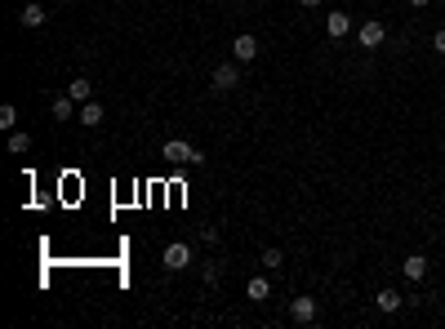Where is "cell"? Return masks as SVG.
Masks as SVG:
<instances>
[{
    "mask_svg": "<svg viewBox=\"0 0 445 329\" xmlns=\"http://www.w3.org/2000/svg\"><path fill=\"white\" fill-rule=\"evenodd\" d=\"M236 84H241V67H236V63L214 67V76H210V89H214V93H232Z\"/></svg>",
    "mask_w": 445,
    "mask_h": 329,
    "instance_id": "cell-1",
    "label": "cell"
},
{
    "mask_svg": "<svg viewBox=\"0 0 445 329\" xmlns=\"http://www.w3.org/2000/svg\"><path fill=\"white\" fill-rule=\"evenodd\" d=\"M165 156H169V161H178V165H196V161H205V156L196 152L187 138H169V143H165Z\"/></svg>",
    "mask_w": 445,
    "mask_h": 329,
    "instance_id": "cell-2",
    "label": "cell"
},
{
    "mask_svg": "<svg viewBox=\"0 0 445 329\" xmlns=\"http://www.w3.org/2000/svg\"><path fill=\"white\" fill-rule=\"evenodd\" d=\"M356 41H361V49H378V45L387 41V27L378 23V18H370V23L356 27Z\"/></svg>",
    "mask_w": 445,
    "mask_h": 329,
    "instance_id": "cell-3",
    "label": "cell"
},
{
    "mask_svg": "<svg viewBox=\"0 0 445 329\" xmlns=\"http://www.w3.org/2000/svg\"><path fill=\"white\" fill-rule=\"evenodd\" d=\"M316 316H321L316 298H294V303H290V321H294V325H312Z\"/></svg>",
    "mask_w": 445,
    "mask_h": 329,
    "instance_id": "cell-4",
    "label": "cell"
},
{
    "mask_svg": "<svg viewBox=\"0 0 445 329\" xmlns=\"http://www.w3.org/2000/svg\"><path fill=\"white\" fill-rule=\"evenodd\" d=\"M165 267H169V271H183V267H192V245L174 240V245L165 249Z\"/></svg>",
    "mask_w": 445,
    "mask_h": 329,
    "instance_id": "cell-5",
    "label": "cell"
},
{
    "mask_svg": "<svg viewBox=\"0 0 445 329\" xmlns=\"http://www.w3.org/2000/svg\"><path fill=\"white\" fill-rule=\"evenodd\" d=\"M232 54H236V63H254V58H259V41H254L250 32H241L232 41Z\"/></svg>",
    "mask_w": 445,
    "mask_h": 329,
    "instance_id": "cell-6",
    "label": "cell"
},
{
    "mask_svg": "<svg viewBox=\"0 0 445 329\" xmlns=\"http://www.w3.org/2000/svg\"><path fill=\"white\" fill-rule=\"evenodd\" d=\"M401 303H405V298L401 294H396V289H378V294H374V307H378V312H383V316H396V312H401Z\"/></svg>",
    "mask_w": 445,
    "mask_h": 329,
    "instance_id": "cell-7",
    "label": "cell"
},
{
    "mask_svg": "<svg viewBox=\"0 0 445 329\" xmlns=\"http://www.w3.org/2000/svg\"><path fill=\"white\" fill-rule=\"evenodd\" d=\"M102 120H107V111H102V102H80V125H89V129H98Z\"/></svg>",
    "mask_w": 445,
    "mask_h": 329,
    "instance_id": "cell-8",
    "label": "cell"
},
{
    "mask_svg": "<svg viewBox=\"0 0 445 329\" xmlns=\"http://www.w3.org/2000/svg\"><path fill=\"white\" fill-rule=\"evenodd\" d=\"M347 27H352V18H347V14H325V36H329V41H343Z\"/></svg>",
    "mask_w": 445,
    "mask_h": 329,
    "instance_id": "cell-9",
    "label": "cell"
},
{
    "mask_svg": "<svg viewBox=\"0 0 445 329\" xmlns=\"http://www.w3.org/2000/svg\"><path fill=\"white\" fill-rule=\"evenodd\" d=\"M401 271H405V276L414 280V285H419V280L428 276V258H423V253H410V258L401 262Z\"/></svg>",
    "mask_w": 445,
    "mask_h": 329,
    "instance_id": "cell-10",
    "label": "cell"
},
{
    "mask_svg": "<svg viewBox=\"0 0 445 329\" xmlns=\"http://www.w3.org/2000/svg\"><path fill=\"white\" fill-rule=\"evenodd\" d=\"M245 298H250V303H268V298H272V285H268V276H254L250 285H245Z\"/></svg>",
    "mask_w": 445,
    "mask_h": 329,
    "instance_id": "cell-11",
    "label": "cell"
},
{
    "mask_svg": "<svg viewBox=\"0 0 445 329\" xmlns=\"http://www.w3.org/2000/svg\"><path fill=\"white\" fill-rule=\"evenodd\" d=\"M54 116H58V120H72V116H80V102H76L72 93H58V98H54Z\"/></svg>",
    "mask_w": 445,
    "mask_h": 329,
    "instance_id": "cell-12",
    "label": "cell"
},
{
    "mask_svg": "<svg viewBox=\"0 0 445 329\" xmlns=\"http://www.w3.org/2000/svg\"><path fill=\"white\" fill-rule=\"evenodd\" d=\"M45 18H50V14H45L41 5H23V9H18V23H23V27H45Z\"/></svg>",
    "mask_w": 445,
    "mask_h": 329,
    "instance_id": "cell-13",
    "label": "cell"
},
{
    "mask_svg": "<svg viewBox=\"0 0 445 329\" xmlns=\"http://www.w3.org/2000/svg\"><path fill=\"white\" fill-rule=\"evenodd\" d=\"M67 93H72V98H76V102H89V98H94V84H89V80H85V76H76V80L67 84Z\"/></svg>",
    "mask_w": 445,
    "mask_h": 329,
    "instance_id": "cell-14",
    "label": "cell"
},
{
    "mask_svg": "<svg viewBox=\"0 0 445 329\" xmlns=\"http://www.w3.org/2000/svg\"><path fill=\"white\" fill-rule=\"evenodd\" d=\"M32 147V134H23V129H9V152H27Z\"/></svg>",
    "mask_w": 445,
    "mask_h": 329,
    "instance_id": "cell-15",
    "label": "cell"
},
{
    "mask_svg": "<svg viewBox=\"0 0 445 329\" xmlns=\"http://www.w3.org/2000/svg\"><path fill=\"white\" fill-rule=\"evenodd\" d=\"M263 267H268V271H281V262H285V253H281V249H263Z\"/></svg>",
    "mask_w": 445,
    "mask_h": 329,
    "instance_id": "cell-16",
    "label": "cell"
},
{
    "mask_svg": "<svg viewBox=\"0 0 445 329\" xmlns=\"http://www.w3.org/2000/svg\"><path fill=\"white\" fill-rule=\"evenodd\" d=\"M14 125H18V107L5 102V107H0V129H14Z\"/></svg>",
    "mask_w": 445,
    "mask_h": 329,
    "instance_id": "cell-17",
    "label": "cell"
},
{
    "mask_svg": "<svg viewBox=\"0 0 445 329\" xmlns=\"http://www.w3.org/2000/svg\"><path fill=\"white\" fill-rule=\"evenodd\" d=\"M432 49H437L441 58H445V27H437V32H432Z\"/></svg>",
    "mask_w": 445,
    "mask_h": 329,
    "instance_id": "cell-18",
    "label": "cell"
},
{
    "mask_svg": "<svg viewBox=\"0 0 445 329\" xmlns=\"http://www.w3.org/2000/svg\"><path fill=\"white\" fill-rule=\"evenodd\" d=\"M299 5H303V9H321V5H325V0H299Z\"/></svg>",
    "mask_w": 445,
    "mask_h": 329,
    "instance_id": "cell-19",
    "label": "cell"
},
{
    "mask_svg": "<svg viewBox=\"0 0 445 329\" xmlns=\"http://www.w3.org/2000/svg\"><path fill=\"white\" fill-rule=\"evenodd\" d=\"M410 5H414V9H428V5H432V0H410Z\"/></svg>",
    "mask_w": 445,
    "mask_h": 329,
    "instance_id": "cell-20",
    "label": "cell"
},
{
    "mask_svg": "<svg viewBox=\"0 0 445 329\" xmlns=\"http://www.w3.org/2000/svg\"><path fill=\"white\" fill-rule=\"evenodd\" d=\"M236 5H250V0H236Z\"/></svg>",
    "mask_w": 445,
    "mask_h": 329,
    "instance_id": "cell-21",
    "label": "cell"
}]
</instances>
